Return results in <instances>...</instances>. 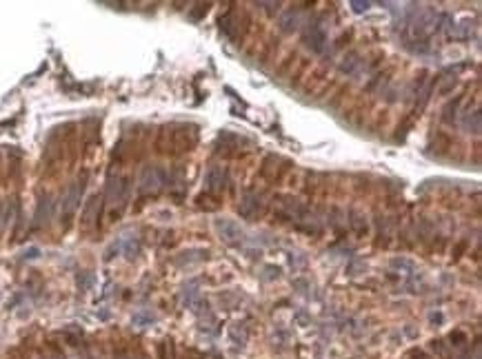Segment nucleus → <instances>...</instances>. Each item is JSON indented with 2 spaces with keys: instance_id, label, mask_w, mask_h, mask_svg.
Here are the masks:
<instances>
[{
  "instance_id": "obj_1",
  "label": "nucleus",
  "mask_w": 482,
  "mask_h": 359,
  "mask_svg": "<svg viewBox=\"0 0 482 359\" xmlns=\"http://www.w3.org/2000/svg\"><path fill=\"white\" fill-rule=\"evenodd\" d=\"M165 184H167V173H165V169H160V166H147V169L142 171V175H140L138 189L142 195H156Z\"/></svg>"
},
{
  "instance_id": "obj_2",
  "label": "nucleus",
  "mask_w": 482,
  "mask_h": 359,
  "mask_svg": "<svg viewBox=\"0 0 482 359\" xmlns=\"http://www.w3.org/2000/svg\"><path fill=\"white\" fill-rule=\"evenodd\" d=\"M129 195V178H122V175H109L107 180V202L109 204H118V206H125V200Z\"/></svg>"
},
{
  "instance_id": "obj_3",
  "label": "nucleus",
  "mask_w": 482,
  "mask_h": 359,
  "mask_svg": "<svg viewBox=\"0 0 482 359\" xmlns=\"http://www.w3.org/2000/svg\"><path fill=\"white\" fill-rule=\"evenodd\" d=\"M238 213H240V217H245V220H260L262 213H264L262 195L254 193V191H247V193L242 195L240 204H238Z\"/></svg>"
},
{
  "instance_id": "obj_4",
  "label": "nucleus",
  "mask_w": 482,
  "mask_h": 359,
  "mask_svg": "<svg viewBox=\"0 0 482 359\" xmlns=\"http://www.w3.org/2000/svg\"><path fill=\"white\" fill-rule=\"evenodd\" d=\"M302 40H305V45L309 47L313 53H322V51L327 49L329 38H327L325 27H322L320 23H309L305 27V31H302Z\"/></svg>"
},
{
  "instance_id": "obj_5",
  "label": "nucleus",
  "mask_w": 482,
  "mask_h": 359,
  "mask_svg": "<svg viewBox=\"0 0 482 359\" xmlns=\"http://www.w3.org/2000/svg\"><path fill=\"white\" fill-rule=\"evenodd\" d=\"M216 231H218L220 239H223L225 244H231V246H240L245 244V231L231 220H216Z\"/></svg>"
},
{
  "instance_id": "obj_6",
  "label": "nucleus",
  "mask_w": 482,
  "mask_h": 359,
  "mask_svg": "<svg viewBox=\"0 0 482 359\" xmlns=\"http://www.w3.org/2000/svg\"><path fill=\"white\" fill-rule=\"evenodd\" d=\"M204 182H207V193L220 198L223 191L227 189V171H225L223 166H209Z\"/></svg>"
},
{
  "instance_id": "obj_7",
  "label": "nucleus",
  "mask_w": 482,
  "mask_h": 359,
  "mask_svg": "<svg viewBox=\"0 0 482 359\" xmlns=\"http://www.w3.org/2000/svg\"><path fill=\"white\" fill-rule=\"evenodd\" d=\"M83 189H85V178L78 180L76 184H71V189L67 191V195L62 198V215L69 217L71 213L76 211V206H78L80 202V195H83Z\"/></svg>"
},
{
  "instance_id": "obj_8",
  "label": "nucleus",
  "mask_w": 482,
  "mask_h": 359,
  "mask_svg": "<svg viewBox=\"0 0 482 359\" xmlns=\"http://www.w3.org/2000/svg\"><path fill=\"white\" fill-rule=\"evenodd\" d=\"M347 222H349V229L353 231L356 235H367V231H369V222H367V215L362 211H358V208H351L347 215Z\"/></svg>"
},
{
  "instance_id": "obj_9",
  "label": "nucleus",
  "mask_w": 482,
  "mask_h": 359,
  "mask_svg": "<svg viewBox=\"0 0 482 359\" xmlns=\"http://www.w3.org/2000/svg\"><path fill=\"white\" fill-rule=\"evenodd\" d=\"M229 339H231L238 348H245L247 339H249V328H247L242 322L231 324V326H229Z\"/></svg>"
},
{
  "instance_id": "obj_10",
  "label": "nucleus",
  "mask_w": 482,
  "mask_h": 359,
  "mask_svg": "<svg viewBox=\"0 0 482 359\" xmlns=\"http://www.w3.org/2000/svg\"><path fill=\"white\" fill-rule=\"evenodd\" d=\"M480 111L478 109H473V111H467V113L462 115V129L467 131V133H473V135H478L480 133Z\"/></svg>"
},
{
  "instance_id": "obj_11",
  "label": "nucleus",
  "mask_w": 482,
  "mask_h": 359,
  "mask_svg": "<svg viewBox=\"0 0 482 359\" xmlns=\"http://www.w3.org/2000/svg\"><path fill=\"white\" fill-rule=\"evenodd\" d=\"M302 25V18H300V11H293L289 9L287 14L280 18V29H283L284 33H291V31H298Z\"/></svg>"
},
{
  "instance_id": "obj_12",
  "label": "nucleus",
  "mask_w": 482,
  "mask_h": 359,
  "mask_svg": "<svg viewBox=\"0 0 482 359\" xmlns=\"http://www.w3.org/2000/svg\"><path fill=\"white\" fill-rule=\"evenodd\" d=\"M378 239H376V244L378 246H389V237H391V226H394V222L389 220V217H382L378 215Z\"/></svg>"
},
{
  "instance_id": "obj_13",
  "label": "nucleus",
  "mask_w": 482,
  "mask_h": 359,
  "mask_svg": "<svg viewBox=\"0 0 482 359\" xmlns=\"http://www.w3.org/2000/svg\"><path fill=\"white\" fill-rule=\"evenodd\" d=\"M329 226H331V229H334L338 235H342V233H344V226H347V213H344L342 208L334 206V208L329 211Z\"/></svg>"
},
{
  "instance_id": "obj_14",
  "label": "nucleus",
  "mask_w": 482,
  "mask_h": 359,
  "mask_svg": "<svg viewBox=\"0 0 482 359\" xmlns=\"http://www.w3.org/2000/svg\"><path fill=\"white\" fill-rule=\"evenodd\" d=\"M360 65H362L360 55H358L356 51H351L349 55H344V58H342V62H340V71L347 74V76H353L358 69H360Z\"/></svg>"
},
{
  "instance_id": "obj_15",
  "label": "nucleus",
  "mask_w": 482,
  "mask_h": 359,
  "mask_svg": "<svg viewBox=\"0 0 482 359\" xmlns=\"http://www.w3.org/2000/svg\"><path fill=\"white\" fill-rule=\"evenodd\" d=\"M196 302H198V282L191 280L189 284H185V288H182V304H185L187 308H194Z\"/></svg>"
},
{
  "instance_id": "obj_16",
  "label": "nucleus",
  "mask_w": 482,
  "mask_h": 359,
  "mask_svg": "<svg viewBox=\"0 0 482 359\" xmlns=\"http://www.w3.org/2000/svg\"><path fill=\"white\" fill-rule=\"evenodd\" d=\"M198 206L204 208V211H213V208L220 206V198H216L211 193H202V195H198Z\"/></svg>"
},
{
  "instance_id": "obj_17",
  "label": "nucleus",
  "mask_w": 482,
  "mask_h": 359,
  "mask_svg": "<svg viewBox=\"0 0 482 359\" xmlns=\"http://www.w3.org/2000/svg\"><path fill=\"white\" fill-rule=\"evenodd\" d=\"M51 200L49 198H45V200H40V204H38V211H36V220H38V224H42V222H47L49 220V215H51Z\"/></svg>"
},
{
  "instance_id": "obj_18",
  "label": "nucleus",
  "mask_w": 482,
  "mask_h": 359,
  "mask_svg": "<svg viewBox=\"0 0 482 359\" xmlns=\"http://www.w3.org/2000/svg\"><path fill=\"white\" fill-rule=\"evenodd\" d=\"M458 106H460V100H455V102H451V104L445 109V115H442V120H445L447 125H451V122L455 120V115H458Z\"/></svg>"
},
{
  "instance_id": "obj_19",
  "label": "nucleus",
  "mask_w": 482,
  "mask_h": 359,
  "mask_svg": "<svg viewBox=\"0 0 482 359\" xmlns=\"http://www.w3.org/2000/svg\"><path fill=\"white\" fill-rule=\"evenodd\" d=\"M156 322V317H153L151 313H138L134 317V324L136 326H147V324H153Z\"/></svg>"
},
{
  "instance_id": "obj_20",
  "label": "nucleus",
  "mask_w": 482,
  "mask_h": 359,
  "mask_svg": "<svg viewBox=\"0 0 482 359\" xmlns=\"http://www.w3.org/2000/svg\"><path fill=\"white\" fill-rule=\"evenodd\" d=\"M207 9H209V5H198V9H196L194 14H191V18H194V20H200V16L207 14Z\"/></svg>"
},
{
  "instance_id": "obj_21",
  "label": "nucleus",
  "mask_w": 482,
  "mask_h": 359,
  "mask_svg": "<svg viewBox=\"0 0 482 359\" xmlns=\"http://www.w3.org/2000/svg\"><path fill=\"white\" fill-rule=\"evenodd\" d=\"M351 5H353V9H356L358 14H360V11H367V9H369L371 2H351Z\"/></svg>"
},
{
  "instance_id": "obj_22",
  "label": "nucleus",
  "mask_w": 482,
  "mask_h": 359,
  "mask_svg": "<svg viewBox=\"0 0 482 359\" xmlns=\"http://www.w3.org/2000/svg\"><path fill=\"white\" fill-rule=\"evenodd\" d=\"M464 249H467V242H460V244L455 246V251H454V259H458L460 255L464 253Z\"/></svg>"
},
{
  "instance_id": "obj_23",
  "label": "nucleus",
  "mask_w": 482,
  "mask_h": 359,
  "mask_svg": "<svg viewBox=\"0 0 482 359\" xmlns=\"http://www.w3.org/2000/svg\"><path fill=\"white\" fill-rule=\"evenodd\" d=\"M33 257H38V249H31L25 253V259H33Z\"/></svg>"
},
{
  "instance_id": "obj_24",
  "label": "nucleus",
  "mask_w": 482,
  "mask_h": 359,
  "mask_svg": "<svg viewBox=\"0 0 482 359\" xmlns=\"http://www.w3.org/2000/svg\"><path fill=\"white\" fill-rule=\"evenodd\" d=\"M116 359H131V357H129V355H118Z\"/></svg>"
}]
</instances>
